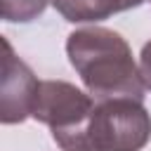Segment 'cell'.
I'll return each mask as SVG.
<instances>
[{
	"instance_id": "cell-6",
	"label": "cell",
	"mask_w": 151,
	"mask_h": 151,
	"mask_svg": "<svg viewBox=\"0 0 151 151\" xmlns=\"http://www.w3.org/2000/svg\"><path fill=\"white\" fill-rule=\"evenodd\" d=\"M50 0H2V19L9 24L33 21L45 12Z\"/></svg>"
},
{
	"instance_id": "cell-4",
	"label": "cell",
	"mask_w": 151,
	"mask_h": 151,
	"mask_svg": "<svg viewBox=\"0 0 151 151\" xmlns=\"http://www.w3.org/2000/svg\"><path fill=\"white\" fill-rule=\"evenodd\" d=\"M2 45H5V59H2L0 120L5 125H14V123H24L33 113V104H35L40 80L14 54L9 40H2Z\"/></svg>"
},
{
	"instance_id": "cell-2",
	"label": "cell",
	"mask_w": 151,
	"mask_h": 151,
	"mask_svg": "<svg viewBox=\"0 0 151 151\" xmlns=\"http://www.w3.org/2000/svg\"><path fill=\"white\" fill-rule=\"evenodd\" d=\"M94 104L92 94L66 80H40L31 118L52 130L61 151H85V132Z\"/></svg>"
},
{
	"instance_id": "cell-1",
	"label": "cell",
	"mask_w": 151,
	"mask_h": 151,
	"mask_svg": "<svg viewBox=\"0 0 151 151\" xmlns=\"http://www.w3.org/2000/svg\"><path fill=\"white\" fill-rule=\"evenodd\" d=\"M66 54L87 92L97 99H144V80L127 40L104 26L78 28L66 40Z\"/></svg>"
},
{
	"instance_id": "cell-5",
	"label": "cell",
	"mask_w": 151,
	"mask_h": 151,
	"mask_svg": "<svg viewBox=\"0 0 151 151\" xmlns=\"http://www.w3.org/2000/svg\"><path fill=\"white\" fill-rule=\"evenodd\" d=\"M146 0H52L54 9L71 24L104 21L118 12L139 7Z\"/></svg>"
},
{
	"instance_id": "cell-3",
	"label": "cell",
	"mask_w": 151,
	"mask_h": 151,
	"mask_svg": "<svg viewBox=\"0 0 151 151\" xmlns=\"http://www.w3.org/2000/svg\"><path fill=\"white\" fill-rule=\"evenodd\" d=\"M151 139V113L137 99L97 101L87 120L85 151H142Z\"/></svg>"
},
{
	"instance_id": "cell-7",
	"label": "cell",
	"mask_w": 151,
	"mask_h": 151,
	"mask_svg": "<svg viewBox=\"0 0 151 151\" xmlns=\"http://www.w3.org/2000/svg\"><path fill=\"white\" fill-rule=\"evenodd\" d=\"M139 73H142L144 87L151 92V40L142 47V54H139Z\"/></svg>"
}]
</instances>
